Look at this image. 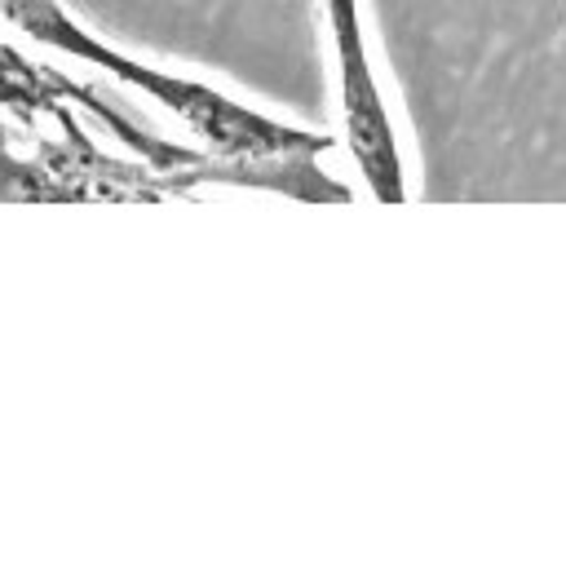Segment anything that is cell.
Here are the masks:
<instances>
[{
    "instance_id": "1",
    "label": "cell",
    "mask_w": 566,
    "mask_h": 566,
    "mask_svg": "<svg viewBox=\"0 0 566 566\" xmlns=\"http://www.w3.org/2000/svg\"><path fill=\"white\" fill-rule=\"evenodd\" d=\"M0 22L22 31L35 44H49L75 62H88L97 71H106L111 80L146 93L155 106L172 111L195 142H203V150L234 159V164H261V168H283V164H314L332 137L287 124L279 115H265L256 106L234 102L230 93L181 75V71H159L133 53H119L115 44H106L102 35H93L80 18H71L57 0H0Z\"/></svg>"
},
{
    "instance_id": "2",
    "label": "cell",
    "mask_w": 566,
    "mask_h": 566,
    "mask_svg": "<svg viewBox=\"0 0 566 566\" xmlns=\"http://www.w3.org/2000/svg\"><path fill=\"white\" fill-rule=\"evenodd\" d=\"M181 186L137 155L102 150L84 124L35 137L31 155L0 142V203H159Z\"/></svg>"
},
{
    "instance_id": "3",
    "label": "cell",
    "mask_w": 566,
    "mask_h": 566,
    "mask_svg": "<svg viewBox=\"0 0 566 566\" xmlns=\"http://www.w3.org/2000/svg\"><path fill=\"white\" fill-rule=\"evenodd\" d=\"M323 22L332 35V62H336V102H340V128L349 142V155L367 181V190L380 203H402L407 199V168H402V146L398 128L367 49V27H363V0H318Z\"/></svg>"
},
{
    "instance_id": "4",
    "label": "cell",
    "mask_w": 566,
    "mask_h": 566,
    "mask_svg": "<svg viewBox=\"0 0 566 566\" xmlns=\"http://www.w3.org/2000/svg\"><path fill=\"white\" fill-rule=\"evenodd\" d=\"M0 142H4V128H0Z\"/></svg>"
}]
</instances>
